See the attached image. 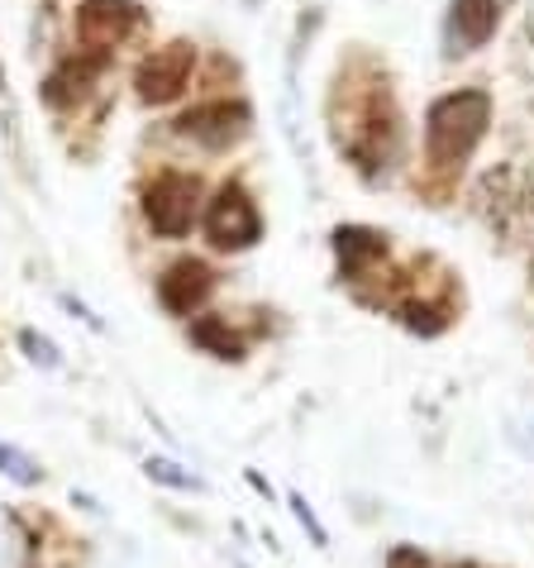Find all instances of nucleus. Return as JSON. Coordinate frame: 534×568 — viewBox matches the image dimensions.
Masks as SVG:
<instances>
[{
	"label": "nucleus",
	"mask_w": 534,
	"mask_h": 568,
	"mask_svg": "<svg viewBox=\"0 0 534 568\" xmlns=\"http://www.w3.org/2000/svg\"><path fill=\"white\" fill-rule=\"evenodd\" d=\"M486 124H492V97L486 91H453L439 97L425 115V153L439 172L468 163V153L482 144Z\"/></svg>",
	"instance_id": "nucleus-1"
},
{
	"label": "nucleus",
	"mask_w": 534,
	"mask_h": 568,
	"mask_svg": "<svg viewBox=\"0 0 534 568\" xmlns=\"http://www.w3.org/2000/svg\"><path fill=\"white\" fill-rule=\"evenodd\" d=\"M144 215L163 240H182L201 215V178L192 172H163L144 192Z\"/></svg>",
	"instance_id": "nucleus-2"
},
{
	"label": "nucleus",
	"mask_w": 534,
	"mask_h": 568,
	"mask_svg": "<svg viewBox=\"0 0 534 568\" xmlns=\"http://www.w3.org/2000/svg\"><path fill=\"white\" fill-rule=\"evenodd\" d=\"M138 24H144V10L134 0H82V10H76V43H82V53L110 58Z\"/></svg>",
	"instance_id": "nucleus-3"
},
{
	"label": "nucleus",
	"mask_w": 534,
	"mask_h": 568,
	"mask_svg": "<svg viewBox=\"0 0 534 568\" xmlns=\"http://www.w3.org/2000/svg\"><path fill=\"white\" fill-rule=\"evenodd\" d=\"M192 68H196V49L186 39H172L163 49H153L134 72V87H138V101L144 105H167L177 101L186 82H192Z\"/></svg>",
	"instance_id": "nucleus-4"
},
{
	"label": "nucleus",
	"mask_w": 534,
	"mask_h": 568,
	"mask_svg": "<svg viewBox=\"0 0 534 568\" xmlns=\"http://www.w3.org/2000/svg\"><path fill=\"white\" fill-rule=\"evenodd\" d=\"M258 234H263V220H258L254 196L239 182H225L206 206V240L215 248H248V244H258Z\"/></svg>",
	"instance_id": "nucleus-5"
},
{
	"label": "nucleus",
	"mask_w": 534,
	"mask_h": 568,
	"mask_svg": "<svg viewBox=\"0 0 534 568\" xmlns=\"http://www.w3.org/2000/svg\"><path fill=\"white\" fill-rule=\"evenodd\" d=\"M244 130H248V105L244 101H206V105H192L177 120V134L196 139L201 149H229V144L244 139Z\"/></svg>",
	"instance_id": "nucleus-6"
},
{
	"label": "nucleus",
	"mask_w": 534,
	"mask_h": 568,
	"mask_svg": "<svg viewBox=\"0 0 534 568\" xmlns=\"http://www.w3.org/2000/svg\"><path fill=\"white\" fill-rule=\"evenodd\" d=\"M215 292V273L201 258H177L158 277V302L172 311V315H192L206 306V296Z\"/></svg>",
	"instance_id": "nucleus-7"
},
{
	"label": "nucleus",
	"mask_w": 534,
	"mask_h": 568,
	"mask_svg": "<svg viewBox=\"0 0 534 568\" xmlns=\"http://www.w3.org/2000/svg\"><path fill=\"white\" fill-rule=\"evenodd\" d=\"M110 58H96V53H72L68 62H58L49 72V82H43V101L53 110H68L76 101H86V91L96 87V77L105 72Z\"/></svg>",
	"instance_id": "nucleus-8"
},
{
	"label": "nucleus",
	"mask_w": 534,
	"mask_h": 568,
	"mask_svg": "<svg viewBox=\"0 0 534 568\" xmlns=\"http://www.w3.org/2000/svg\"><path fill=\"white\" fill-rule=\"evenodd\" d=\"M496 0H453L449 6V53H473L496 34Z\"/></svg>",
	"instance_id": "nucleus-9"
},
{
	"label": "nucleus",
	"mask_w": 534,
	"mask_h": 568,
	"mask_svg": "<svg viewBox=\"0 0 534 568\" xmlns=\"http://www.w3.org/2000/svg\"><path fill=\"white\" fill-rule=\"evenodd\" d=\"M335 254L343 263V273L349 277H363V267L387 258V240L377 230H358V225H343L335 230Z\"/></svg>",
	"instance_id": "nucleus-10"
},
{
	"label": "nucleus",
	"mask_w": 534,
	"mask_h": 568,
	"mask_svg": "<svg viewBox=\"0 0 534 568\" xmlns=\"http://www.w3.org/2000/svg\"><path fill=\"white\" fill-rule=\"evenodd\" d=\"M192 339L201 344V349H210L215 358H244V344L239 335L219 321V315H201V321L192 325Z\"/></svg>",
	"instance_id": "nucleus-11"
},
{
	"label": "nucleus",
	"mask_w": 534,
	"mask_h": 568,
	"mask_svg": "<svg viewBox=\"0 0 534 568\" xmlns=\"http://www.w3.org/2000/svg\"><path fill=\"white\" fill-rule=\"evenodd\" d=\"M401 321L411 325V329H420V335H439V329L449 325V315L439 311V306H425V302H405L401 306Z\"/></svg>",
	"instance_id": "nucleus-12"
},
{
	"label": "nucleus",
	"mask_w": 534,
	"mask_h": 568,
	"mask_svg": "<svg viewBox=\"0 0 534 568\" xmlns=\"http://www.w3.org/2000/svg\"><path fill=\"white\" fill-rule=\"evenodd\" d=\"M0 468H6L14 483H39V468L29 464L24 454H14V449H0Z\"/></svg>",
	"instance_id": "nucleus-13"
},
{
	"label": "nucleus",
	"mask_w": 534,
	"mask_h": 568,
	"mask_svg": "<svg viewBox=\"0 0 534 568\" xmlns=\"http://www.w3.org/2000/svg\"><path fill=\"white\" fill-rule=\"evenodd\" d=\"M387 568H430V559L420 555V549H411V545H397L387 555Z\"/></svg>",
	"instance_id": "nucleus-14"
},
{
	"label": "nucleus",
	"mask_w": 534,
	"mask_h": 568,
	"mask_svg": "<svg viewBox=\"0 0 534 568\" xmlns=\"http://www.w3.org/2000/svg\"><path fill=\"white\" fill-rule=\"evenodd\" d=\"M459 568H477V564H459Z\"/></svg>",
	"instance_id": "nucleus-15"
}]
</instances>
